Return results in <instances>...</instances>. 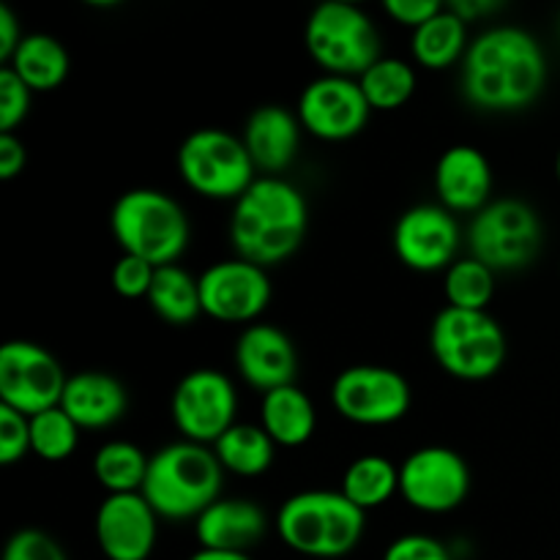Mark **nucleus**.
Here are the masks:
<instances>
[{
    "mask_svg": "<svg viewBox=\"0 0 560 560\" xmlns=\"http://www.w3.org/2000/svg\"><path fill=\"white\" fill-rule=\"evenodd\" d=\"M156 517L142 492L107 495L96 512L98 550L109 560H148L156 547Z\"/></svg>",
    "mask_w": 560,
    "mask_h": 560,
    "instance_id": "17",
    "label": "nucleus"
},
{
    "mask_svg": "<svg viewBox=\"0 0 560 560\" xmlns=\"http://www.w3.org/2000/svg\"><path fill=\"white\" fill-rule=\"evenodd\" d=\"M547 82V58L528 31L514 25L487 27L463 58V91L476 107H528Z\"/></svg>",
    "mask_w": 560,
    "mask_h": 560,
    "instance_id": "1",
    "label": "nucleus"
},
{
    "mask_svg": "<svg viewBox=\"0 0 560 560\" xmlns=\"http://www.w3.org/2000/svg\"><path fill=\"white\" fill-rule=\"evenodd\" d=\"M306 222L310 211L304 195L290 180L266 175L235 200L230 241L238 257L266 268L299 249Z\"/></svg>",
    "mask_w": 560,
    "mask_h": 560,
    "instance_id": "2",
    "label": "nucleus"
},
{
    "mask_svg": "<svg viewBox=\"0 0 560 560\" xmlns=\"http://www.w3.org/2000/svg\"><path fill=\"white\" fill-rule=\"evenodd\" d=\"M202 312L224 323H246L262 315L271 301V279L266 268L235 257L208 266L197 279Z\"/></svg>",
    "mask_w": 560,
    "mask_h": 560,
    "instance_id": "15",
    "label": "nucleus"
},
{
    "mask_svg": "<svg viewBox=\"0 0 560 560\" xmlns=\"http://www.w3.org/2000/svg\"><path fill=\"white\" fill-rule=\"evenodd\" d=\"M11 69L25 80L31 91H52L69 74V52L47 33H27L9 60Z\"/></svg>",
    "mask_w": 560,
    "mask_h": 560,
    "instance_id": "24",
    "label": "nucleus"
},
{
    "mask_svg": "<svg viewBox=\"0 0 560 560\" xmlns=\"http://www.w3.org/2000/svg\"><path fill=\"white\" fill-rule=\"evenodd\" d=\"M27 107H31V88L11 66H3L0 69V131L11 135V129L22 124L27 115Z\"/></svg>",
    "mask_w": 560,
    "mask_h": 560,
    "instance_id": "33",
    "label": "nucleus"
},
{
    "mask_svg": "<svg viewBox=\"0 0 560 560\" xmlns=\"http://www.w3.org/2000/svg\"><path fill=\"white\" fill-rule=\"evenodd\" d=\"M306 49L328 74H364L381 58L375 22L364 9L345 0L320 3L306 20Z\"/></svg>",
    "mask_w": 560,
    "mask_h": 560,
    "instance_id": "7",
    "label": "nucleus"
},
{
    "mask_svg": "<svg viewBox=\"0 0 560 560\" xmlns=\"http://www.w3.org/2000/svg\"><path fill=\"white\" fill-rule=\"evenodd\" d=\"M438 364L459 381H487L506 361V334L487 312L443 306L430 328Z\"/></svg>",
    "mask_w": 560,
    "mask_h": 560,
    "instance_id": "6",
    "label": "nucleus"
},
{
    "mask_svg": "<svg viewBox=\"0 0 560 560\" xmlns=\"http://www.w3.org/2000/svg\"><path fill=\"white\" fill-rule=\"evenodd\" d=\"M448 9H452L454 14L459 16V20L470 22V20H474V16L487 14V11L501 9V3H492V0H454V3L448 5Z\"/></svg>",
    "mask_w": 560,
    "mask_h": 560,
    "instance_id": "41",
    "label": "nucleus"
},
{
    "mask_svg": "<svg viewBox=\"0 0 560 560\" xmlns=\"http://www.w3.org/2000/svg\"><path fill=\"white\" fill-rule=\"evenodd\" d=\"M334 408L353 424H394L410 410V383L392 366L359 364L337 375L331 386Z\"/></svg>",
    "mask_w": 560,
    "mask_h": 560,
    "instance_id": "11",
    "label": "nucleus"
},
{
    "mask_svg": "<svg viewBox=\"0 0 560 560\" xmlns=\"http://www.w3.org/2000/svg\"><path fill=\"white\" fill-rule=\"evenodd\" d=\"M366 512L345 492L306 490L288 498L277 514V530L290 550L310 558H342L364 536Z\"/></svg>",
    "mask_w": 560,
    "mask_h": 560,
    "instance_id": "4",
    "label": "nucleus"
},
{
    "mask_svg": "<svg viewBox=\"0 0 560 560\" xmlns=\"http://www.w3.org/2000/svg\"><path fill=\"white\" fill-rule=\"evenodd\" d=\"M148 304L153 306L159 317L167 323H191L202 312L200 304V284L184 271L180 266L170 262V266H159L153 273L151 290H148Z\"/></svg>",
    "mask_w": 560,
    "mask_h": 560,
    "instance_id": "26",
    "label": "nucleus"
},
{
    "mask_svg": "<svg viewBox=\"0 0 560 560\" xmlns=\"http://www.w3.org/2000/svg\"><path fill=\"white\" fill-rule=\"evenodd\" d=\"M435 189L448 211H474L490 202L492 167L474 145H452L435 167Z\"/></svg>",
    "mask_w": 560,
    "mask_h": 560,
    "instance_id": "19",
    "label": "nucleus"
},
{
    "mask_svg": "<svg viewBox=\"0 0 560 560\" xmlns=\"http://www.w3.org/2000/svg\"><path fill=\"white\" fill-rule=\"evenodd\" d=\"M3 560H69L63 547L38 528H22L5 541Z\"/></svg>",
    "mask_w": 560,
    "mask_h": 560,
    "instance_id": "35",
    "label": "nucleus"
},
{
    "mask_svg": "<svg viewBox=\"0 0 560 560\" xmlns=\"http://www.w3.org/2000/svg\"><path fill=\"white\" fill-rule=\"evenodd\" d=\"M268 520L266 512L255 501L244 498H228L206 509L197 517L195 534L206 550H228L246 552L266 536Z\"/></svg>",
    "mask_w": 560,
    "mask_h": 560,
    "instance_id": "21",
    "label": "nucleus"
},
{
    "mask_svg": "<svg viewBox=\"0 0 560 560\" xmlns=\"http://www.w3.org/2000/svg\"><path fill=\"white\" fill-rule=\"evenodd\" d=\"M383 560H452V556H448L443 541L427 534H408L386 547Z\"/></svg>",
    "mask_w": 560,
    "mask_h": 560,
    "instance_id": "37",
    "label": "nucleus"
},
{
    "mask_svg": "<svg viewBox=\"0 0 560 560\" xmlns=\"http://www.w3.org/2000/svg\"><path fill=\"white\" fill-rule=\"evenodd\" d=\"M370 102L353 77L323 74L312 80L299 98L301 126L328 142L359 135L370 120Z\"/></svg>",
    "mask_w": 560,
    "mask_h": 560,
    "instance_id": "14",
    "label": "nucleus"
},
{
    "mask_svg": "<svg viewBox=\"0 0 560 560\" xmlns=\"http://www.w3.org/2000/svg\"><path fill=\"white\" fill-rule=\"evenodd\" d=\"M66 372L47 348L27 339H11L0 348V405L36 416L58 408Z\"/></svg>",
    "mask_w": 560,
    "mask_h": 560,
    "instance_id": "10",
    "label": "nucleus"
},
{
    "mask_svg": "<svg viewBox=\"0 0 560 560\" xmlns=\"http://www.w3.org/2000/svg\"><path fill=\"white\" fill-rule=\"evenodd\" d=\"M541 219L517 197H501L481 208L468 230L476 260L492 271H520L530 266L541 249Z\"/></svg>",
    "mask_w": 560,
    "mask_h": 560,
    "instance_id": "8",
    "label": "nucleus"
},
{
    "mask_svg": "<svg viewBox=\"0 0 560 560\" xmlns=\"http://www.w3.org/2000/svg\"><path fill=\"white\" fill-rule=\"evenodd\" d=\"M224 468L211 448L195 441H178L159 448L148 465L142 498L159 517H200L222 492Z\"/></svg>",
    "mask_w": 560,
    "mask_h": 560,
    "instance_id": "3",
    "label": "nucleus"
},
{
    "mask_svg": "<svg viewBox=\"0 0 560 560\" xmlns=\"http://www.w3.org/2000/svg\"><path fill=\"white\" fill-rule=\"evenodd\" d=\"M235 366L249 386L268 394L295 381L299 355L293 339L282 328L271 323H255L235 342Z\"/></svg>",
    "mask_w": 560,
    "mask_h": 560,
    "instance_id": "18",
    "label": "nucleus"
},
{
    "mask_svg": "<svg viewBox=\"0 0 560 560\" xmlns=\"http://www.w3.org/2000/svg\"><path fill=\"white\" fill-rule=\"evenodd\" d=\"M244 145L255 167L266 173H279L299 153L301 120L279 104H262L249 115L244 126Z\"/></svg>",
    "mask_w": 560,
    "mask_h": 560,
    "instance_id": "22",
    "label": "nucleus"
},
{
    "mask_svg": "<svg viewBox=\"0 0 560 560\" xmlns=\"http://www.w3.org/2000/svg\"><path fill=\"white\" fill-rule=\"evenodd\" d=\"M189 560H252L246 552H228V550H206V547H200V550L195 552Z\"/></svg>",
    "mask_w": 560,
    "mask_h": 560,
    "instance_id": "42",
    "label": "nucleus"
},
{
    "mask_svg": "<svg viewBox=\"0 0 560 560\" xmlns=\"http://www.w3.org/2000/svg\"><path fill=\"white\" fill-rule=\"evenodd\" d=\"M31 452V416L0 405V463L14 465Z\"/></svg>",
    "mask_w": 560,
    "mask_h": 560,
    "instance_id": "34",
    "label": "nucleus"
},
{
    "mask_svg": "<svg viewBox=\"0 0 560 560\" xmlns=\"http://www.w3.org/2000/svg\"><path fill=\"white\" fill-rule=\"evenodd\" d=\"M317 424L315 405L295 383L262 394L260 427L271 435L277 446H304Z\"/></svg>",
    "mask_w": 560,
    "mask_h": 560,
    "instance_id": "23",
    "label": "nucleus"
},
{
    "mask_svg": "<svg viewBox=\"0 0 560 560\" xmlns=\"http://www.w3.org/2000/svg\"><path fill=\"white\" fill-rule=\"evenodd\" d=\"M273 446L262 427L257 424H233L217 443L213 454L222 463V468L233 470L238 476H260L271 468Z\"/></svg>",
    "mask_w": 560,
    "mask_h": 560,
    "instance_id": "27",
    "label": "nucleus"
},
{
    "mask_svg": "<svg viewBox=\"0 0 560 560\" xmlns=\"http://www.w3.org/2000/svg\"><path fill=\"white\" fill-rule=\"evenodd\" d=\"M468 22L459 20L452 9H441L432 20L413 31V58L427 69H446L468 52Z\"/></svg>",
    "mask_w": 560,
    "mask_h": 560,
    "instance_id": "25",
    "label": "nucleus"
},
{
    "mask_svg": "<svg viewBox=\"0 0 560 560\" xmlns=\"http://www.w3.org/2000/svg\"><path fill=\"white\" fill-rule=\"evenodd\" d=\"M20 22H16V14L5 3H0V58L11 60V55L20 47Z\"/></svg>",
    "mask_w": 560,
    "mask_h": 560,
    "instance_id": "40",
    "label": "nucleus"
},
{
    "mask_svg": "<svg viewBox=\"0 0 560 560\" xmlns=\"http://www.w3.org/2000/svg\"><path fill=\"white\" fill-rule=\"evenodd\" d=\"M342 492L364 512L383 506L394 492H399V468L381 454H364L345 470Z\"/></svg>",
    "mask_w": 560,
    "mask_h": 560,
    "instance_id": "28",
    "label": "nucleus"
},
{
    "mask_svg": "<svg viewBox=\"0 0 560 560\" xmlns=\"http://www.w3.org/2000/svg\"><path fill=\"white\" fill-rule=\"evenodd\" d=\"M148 465L151 457H145L140 446L129 441H109L93 457V474L109 495H124V492H142Z\"/></svg>",
    "mask_w": 560,
    "mask_h": 560,
    "instance_id": "29",
    "label": "nucleus"
},
{
    "mask_svg": "<svg viewBox=\"0 0 560 560\" xmlns=\"http://www.w3.org/2000/svg\"><path fill=\"white\" fill-rule=\"evenodd\" d=\"M470 490V470L463 454L446 446L416 448L399 465V492L413 509L446 514L463 506Z\"/></svg>",
    "mask_w": 560,
    "mask_h": 560,
    "instance_id": "12",
    "label": "nucleus"
},
{
    "mask_svg": "<svg viewBox=\"0 0 560 560\" xmlns=\"http://www.w3.org/2000/svg\"><path fill=\"white\" fill-rule=\"evenodd\" d=\"M495 293V271L476 257L454 260L446 271L448 306L485 312Z\"/></svg>",
    "mask_w": 560,
    "mask_h": 560,
    "instance_id": "31",
    "label": "nucleus"
},
{
    "mask_svg": "<svg viewBox=\"0 0 560 560\" xmlns=\"http://www.w3.org/2000/svg\"><path fill=\"white\" fill-rule=\"evenodd\" d=\"M80 427L63 408H49L31 416V452L47 463H60L77 448Z\"/></svg>",
    "mask_w": 560,
    "mask_h": 560,
    "instance_id": "32",
    "label": "nucleus"
},
{
    "mask_svg": "<svg viewBox=\"0 0 560 560\" xmlns=\"http://www.w3.org/2000/svg\"><path fill=\"white\" fill-rule=\"evenodd\" d=\"M178 170L206 197H241L257 180L244 140L224 129L191 131L178 148Z\"/></svg>",
    "mask_w": 560,
    "mask_h": 560,
    "instance_id": "9",
    "label": "nucleus"
},
{
    "mask_svg": "<svg viewBox=\"0 0 560 560\" xmlns=\"http://www.w3.org/2000/svg\"><path fill=\"white\" fill-rule=\"evenodd\" d=\"M173 421L189 441L217 443L235 424L238 394L228 375L217 370H191L173 392Z\"/></svg>",
    "mask_w": 560,
    "mask_h": 560,
    "instance_id": "13",
    "label": "nucleus"
},
{
    "mask_svg": "<svg viewBox=\"0 0 560 560\" xmlns=\"http://www.w3.org/2000/svg\"><path fill=\"white\" fill-rule=\"evenodd\" d=\"M109 228L124 255L151 266H170L189 244V219L184 208L159 189H129L115 200Z\"/></svg>",
    "mask_w": 560,
    "mask_h": 560,
    "instance_id": "5",
    "label": "nucleus"
},
{
    "mask_svg": "<svg viewBox=\"0 0 560 560\" xmlns=\"http://www.w3.org/2000/svg\"><path fill=\"white\" fill-rule=\"evenodd\" d=\"M366 102L375 109H394L408 102L416 91L413 66L399 58H377L364 74L359 77Z\"/></svg>",
    "mask_w": 560,
    "mask_h": 560,
    "instance_id": "30",
    "label": "nucleus"
},
{
    "mask_svg": "<svg viewBox=\"0 0 560 560\" xmlns=\"http://www.w3.org/2000/svg\"><path fill=\"white\" fill-rule=\"evenodd\" d=\"M383 9H386L388 16H394L397 22L410 25L416 31V27L424 25L427 20H432L443 5L438 3V0H386Z\"/></svg>",
    "mask_w": 560,
    "mask_h": 560,
    "instance_id": "38",
    "label": "nucleus"
},
{
    "mask_svg": "<svg viewBox=\"0 0 560 560\" xmlns=\"http://www.w3.org/2000/svg\"><path fill=\"white\" fill-rule=\"evenodd\" d=\"M153 273H156V266H151V262L142 260V257L124 255L113 268V284L120 295H126V299H140V295L148 299Z\"/></svg>",
    "mask_w": 560,
    "mask_h": 560,
    "instance_id": "36",
    "label": "nucleus"
},
{
    "mask_svg": "<svg viewBox=\"0 0 560 560\" xmlns=\"http://www.w3.org/2000/svg\"><path fill=\"white\" fill-rule=\"evenodd\" d=\"M556 173H558V180H560V151H558V159H556Z\"/></svg>",
    "mask_w": 560,
    "mask_h": 560,
    "instance_id": "43",
    "label": "nucleus"
},
{
    "mask_svg": "<svg viewBox=\"0 0 560 560\" xmlns=\"http://www.w3.org/2000/svg\"><path fill=\"white\" fill-rule=\"evenodd\" d=\"M60 408L74 419L82 430H104L115 424L129 408V394L124 383L109 372H74L66 381Z\"/></svg>",
    "mask_w": 560,
    "mask_h": 560,
    "instance_id": "20",
    "label": "nucleus"
},
{
    "mask_svg": "<svg viewBox=\"0 0 560 560\" xmlns=\"http://www.w3.org/2000/svg\"><path fill=\"white\" fill-rule=\"evenodd\" d=\"M397 257L413 271H438L454 262L459 249V224L443 206H413L394 228Z\"/></svg>",
    "mask_w": 560,
    "mask_h": 560,
    "instance_id": "16",
    "label": "nucleus"
},
{
    "mask_svg": "<svg viewBox=\"0 0 560 560\" xmlns=\"http://www.w3.org/2000/svg\"><path fill=\"white\" fill-rule=\"evenodd\" d=\"M25 159L27 153L20 137L0 135V178H14V175L25 167Z\"/></svg>",
    "mask_w": 560,
    "mask_h": 560,
    "instance_id": "39",
    "label": "nucleus"
}]
</instances>
